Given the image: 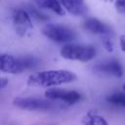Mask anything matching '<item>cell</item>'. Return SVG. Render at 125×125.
Returning <instances> with one entry per match:
<instances>
[{
	"label": "cell",
	"instance_id": "1",
	"mask_svg": "<svg viewBox=\"0 0 125 125\" xmlns=\"http://www.w3.org/2000/svg\"><path fill=\"white\" fill-rule=\"evenodd\" d=\"M75 79L76 75L73 72L65 69L45 70L29 75L27 84L34 87H50L69 83L74 81Z\"/></svg>",
	"mask_w": 125,
	"mask_h": 125
},
{
	"label": "cell",
	"instance_id": "2",
	"mask_svg": "<svg viewBox=\"0 0 125 125\" xmlns=\"http://www.w3.org/2000/svg\"><path fill=\"white\" fill-rule=\"evenodd\" d=\"M39 63V61L31 56L15 58L11 55H1V70L6 73L17 74L26 69H32Z\"/></svg>",
	"mask_w": 125,
	"mask_h": 125
},
{
	"label": "cell",
	"instance_id": "3",
	"mask_svg": "<svg viewBox=\"0 0 125 125\" xmlns=\"http://www.w3.org/2000/svg\"><path fill=\"white\" fill-rule=\"evenodd\" d=\"M61 56L69 61H79V62H89L93 60L97 55V50L91 45L83 44H67L64 45L61 51Z\"/></svg>",
	"mask_w": 125,
	"mask_h": 125
},
{
	"label": "cell",
	"instance_id": "4",
	"mask_svg": "<svg viewBox=\"0 0 125 125\" xmlns=\"http://www.w3.org/2000/svg\"><path fill=\"white\" fill-rule=\"evenodd\" d=\"M58 102L52 100H44L38 98H29V97H19L14 99L13 104L19 108L25 109V110H48L54 109L57 107H61L60 104H57Z\"/></svg>",
	"mask_w": 125,
	"mask_h": 125
},
{
	"label": "cell",
	"instance_id": "5",
	"mask_svg": "<svg viewBox=\"0 0 125 125\" xmlns=\"http://www.w3.org/2000/svg\"><path fill=\"white\" fill-rule=\"evenodd\" d=\"M42 33L50 40L58 43L70 42L75 38V33L70 28L56 23L46 24L42 29Z\"/></svg>",
	"mask_w": 125,
	"mask_h": 125
},
{
	"label": "cell",
	"instance_id": "6",
	"mask_svg": "<svg viewBox=\"0 0 125 125\" xmlns=\"http://www.w3.org/2000/svg\"><path fill=\"white\" fill-rule=\"evenodd\" d=\"M45 97L52 101H60L67 104H73L80 101L81 95L74 90L65 89H48L45 92Z\"/></svg>",
	"mask_w": 125,
	"mask_h": 125
},
{
	"label": "cell",
	"instance_id": "7",
	"mask_svg": "<svg viewBox=\"0 0 125 125\" xmlns=\"http://www.w3.org/2000/svg\"><path fill=\"white\" fill-rule=\"evenodd\" d=\"M12 19L14 25L16 27V31L19 35L23 36L27 30L32 28V22L30 15L27 11L23 9H16L13 11Z\"/></svg>",
	"mask_w": 125,
	"mask_h": 125
},
{
	"label": "cell",
	"instance_id": "8",
	"mask_svg": "<svg viewBox=\"0 0 125 125\" xmlns=\"http://www.w3.org/2000/svg\"><path fill=\"white\" fill-rule=\"evenodd\" d=\"M93 69L102 75H107V76H113V77H121L123 75V68L120 64V62L116 60H109L106 62H100L96 64Z\"/></svg>",
	"mask_w": 125,
	"mask_h": 125
},
{
	"label": "cell",
	"instance_id": "9",
	"mask_svg": "<svg viewBox=\"0 0 125 125\" xmlns=\"http://www.w3.org/2000/svg\"><path fill=\"white\" fill-rule=\"evenodd\" d=\"M83 26L85 29H87L88 31H90L94 34H100V35L104 36V35H109V33H110V28L105 23H104L101 21L94 19V18L87 19L84 21Z\"/></svg>",
	"mask_w": 125,
	"mask_h": 125
},
{
	"label": "cell",
	"instance_id": "10",
	"mask_svg": "<svg viewBox=\"0 0 125 125\" xmlns=\"http://www.w3.org/2000/svg\"><path fill=\"white\" fill-rule=\"evenodd\" d=\"M60 2L67 12L75 16H81L87 11L83 0H60Z\"/></svg>",
	"mask_w": 125,
	"mask_h": 125
},
{
	"label": "cell",
	"instance_id": "11",
	"mask_svg": "<svg viewBox=\"0 0 125 125\" xmlns=\"http://www.w3.org/2000/svg\"><path fill=\"white\" fill-rule=\"evenodd\" d=\"M38 7L42 9L50 10L60 16L64 15V11L60 0H34Z\"/></svg>",
	"mask_w": 125,
	"mask_h": 125
},
{
	"label": "cell",
	"instance_id": "12",
	"mask_svg": "<svg viewBox=\"0 0 125 125\" xmlns=\"http://www.w3.org/2000/svg\"><path fill=\"white\" fill-rule=\"evenodd\" d=\"M82 124L83 125H108L107 121L103 116L94 112H88L82 118Z\"/></svg>",
	"mask_w": 125,
	"mask_h": 125
},
{
	"label": "cell",
	"instance_id": "13",
	"mask_svg": "<svg viewBox=\"0 0 125 125\" xmlns=\"http://www.w3.org/2000/svg\"><path fill=\"white\" fill-rule=\"evenodd\" d=\"M106 101L109 104L125 107V92L113 93V94H111L110 96H108L106 98Z\"/></svg>",
	"mask_w": 125,
	"mask_h": 125
},
{
	"label": "cell",
	"instance_id": "14",
	"mask_svg": "<svg viewBox=\"0 0 125 125\" xmlns=\"http://www.w3.org/2000/svg\"><path fill=\"white\" fill-rule=\"evenodd\" d=\"M30 16H32L33 18H35L36 20H39V21H46L48 19V16H46L45 14H43L42 12L38 11L37 9H35L34 7H28V11Z\"/></svg>",
	"mask_w": 125,
	"mask_h": 125
},
{
	"label": "cell",
	"instance_id": "15",
	"mask_svg": "<svg viewBox=\"0 0 125 125\" xmlns=\"http://www.w3.org/2000/svg\"><path fill=\"white\" fill-rule=\"evenodd\" d=\"M102 44L107 52H112L113 51V43H112V41H111V39L109 38L108 35L102 36Z\"/></svg>",
	"mask_w": 125,
	"mask_h": 125
},
{
	"label": "cell",
	"instance_id": "16",
	"mask_svg": "<svg viewBox=\"0 0 125 125\" xmlns=\"http://www.w3.org/2000/svg\"><path fill=\"white\" fill-rule=\"evenodd\" d=\"M115 7L118 11L123 12L125 9V0H116L115 2Z\"/></svg>",
	"mask_w": 125,
	"mask_h": 125
},
{
	"label": "cell",
	"instance_id": "17",
	"mask_svg": "<svg viewBox=\"0 0 125 125\" xmlns=\"http://www.w3.org/2000/svg\"><path fill=\"white\" fill-rule=\"evenodd\" d=\"M119 44H120L121 50H122L123 52H125V35H121V36H120Z\"/></svg>",
	"mask_w": 125,
	"mask_h": 125
},
{
	"label": "cell",
	"instance_id": "18",
	"mask_svg": "<svg viewBox=\"0 0 125 125\" xmlns=\"http://www.w3.org/2000/svg\"><path fill=\"white\" fill-rule=\"evenodd\" d=\"M8 85V79H6L5 77H2L1 78V88H5L6 86Z\"/></svg>",
	"mask_w": 125,
	"mask_h": 125
},
{
	"label": "cell",
	"instance_id": "19",
	"mask_svg": "<svg viewBox=\"0 0 125 125\" xmlns=\"http://www.w3.org/2000/svg\"><path fill=\"white\" fill-rule=\"evenodd\" d=\"M123 92H125V83L123 84Z\"/></svg>",
	"mask_w": 125,
	"mask_h": 125
},
{
	"label": "cell",
	"instance_id": "20",
	"mask_svg": "<svg viewBox=\"0 0 125 125\" xmlns=\"http://www.w3.org/2000/svg\"><path fill=\"white\" fill-rule=\"evenodd\" d=\"M104 1H106V2H112L113 0H104Z\"/></svg>",
	"mask_w": 125,
	"mask_h": 125
}]
</instances>
